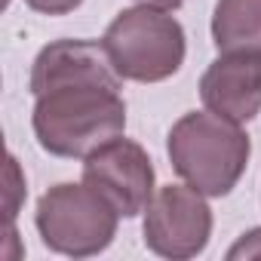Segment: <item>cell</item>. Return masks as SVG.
Masks as SVG:
<instances>
[{"label":"cell","mask_w":261,"mask_h":261,"mask_svg":"<svg viewBox=\"0 0 261 261\" xmlns=\"http://www.w3.org/2000/svg\"><path fill=\"white\" fill-rule=\"evenodd\" d=\"M34 98L31 126L40 148L53 157H89L126 129V101L117 83L71 80Z\"/></svg>","instance_id":"1"},{"label":"cell","mask_w":261,"mask_h":261,"mask_svg":"<svg viewBox=\"0 0 261 261\" xmlns=\"http://www.w3.org/2000/svg\"><path fill=\"white\" fill-rule=\"evenodd\" d=\"M166 151L172 169L191 188L203 197H224L243 178L252 145L243 123L212 111H191L169 129Z\"/></svg>","instance_id":"2"},{"label":"cell","mask_w":261,"mask_h":261,"mask_svg":"<svg viewBox=\"0 0 261 261\" xmlns=\"http://www.w3.org/2000/svg\"><path fill=\"white\" fill-rule=\"evenodd\" d=\"M114 71L123 80L160 83L169 80L185 62V28L169 10L136 7L123 10L101 37Z\"/></svg>","instance_id":"3"},{"label":"cell","mask_w":261,"mask_h":261,"mask_svg":"<svg viewBox=\"0 0 261 261\" xmlns=\"http://www.w3.org/2000/svg\"><path fill=\"white\" fill-rule=\"evenodd\" d=\"M123 215L86 181L56 185L37 203V230L46 249L68 258H89L114 243Z\"/></svg>","instance_id":"4"},{"label":"cell","mask_w":261,"mask_h":261,"mask_svg":"<svg viewBox=\"0 0 261 261\" xmlns=\"http://www.w3.org/2000/svg\"><path fill=\"white\" fill-rule=\"evenodd\" d=\"M145 246L160 258H194L212 237V209L191 185L160 188L145 209Z\"/></svg>","instance_id":"5"},{"label":"cell","mask_w":261,"mask_h":261,"mask_svg":"<svg viewBox=\"0 0 261 261\" xmlns=\"http://www.w3.org/2000/svg\"><path fill=\"white\" fill-rule=\"evenodd\" d=\"M83 181L98 191L123 218H136L154 197V166L133 139H111L83 157Z\"/></svg>","instance_id":"6"},{"label":"cell","mask_w":261,"mask_h":261,"mask_svg":"<svg viewBox=\"0 0 261 261\" xmlns=\"http://www.w3.org/2000/svg\"><path fill=\"white\" fill-rule=\"evenodd\" d=\"M203 105L233 123H249L261 111V56L221 53L200 77Z\"/></svg>","instance_id":"7"},{"label":"cell","mask_w":261,"mask_h":261,"mask_svg":"<svg viewBox=\"0 0 261 261\" xmlns=\"http://www.w3.org/2000/svg\"><path fill=\"white\" fill-rule=\"evenodd\" d=\"M71 80H101V83H117L120 74L114 71L105 43L92 40H56L40 49L31 68V92L40 95L49 86L71 83Z\"/></svg>","instance_id":"8"},{"label":"cell","mask_w":261,"mask_h":261,"mask_svg":"<svg viewBox=\"0 0 261 261\" xmlns=\"http://www.w3.org/2000/svg\"><path fill=\"white\" fill-rule=\"evenodd\" d=\"M212 40L218 53L261 56V0H218L212 13Z\"/></svg>","instance_id":"9"},{"label":"cell","mask_w":261,"mask_h":261,"mask_svg":"<svg viewBox=\"0 0 261 261\" xmlns=\"http://www.w3.org/2000/svg\"><path fill=\"white\" fill-rule=\"evenodd\" d=\"M22 197H25V178L19 175L16 157H10L7 160V218H10V224L16 221V209H19Z\"/></svg>","instance_id":"10"},{"label":"cell","mask_w":261,"mask_h":261,"mask_svg":"<svg viewBox=\"0 0 261 261\" xmlns=\"http://www.w3.org/2000/svg\"><path fill=\"white\" fill-rule=\"evenodd\" d=\"M227 258H230V261H240V258H261V227L243 233V237L227 249Z\"/></svg>","instance_id":"11"},{"label":"cell","mask_w":261,"mask_h":261,"mask_svg":"<svg viewBox=\"0 0 261 261\" xmlns=\"http://www.w3.org/2000/svg\"><path fill=\"white\" fill-rule=\"evenodd\" d=\"M25 4L34 13H43V16H65V13L77 10L83 0H25Z\"/></svg>","instance_id":"12"},{"label":"cell","mask_w":261,"mask_h":261,"mask_svg":"<svg viewBox=\"0 0 261 261\" xmlns=\"http://www.w3.org/2000/svg\"><path fill=\"white\" fill-rule=\"evenodd\" d=\"M139 4H145V7H157V10H178L185 0H139Z\"/></svg>","instance_id":"13"}]
</instances>
